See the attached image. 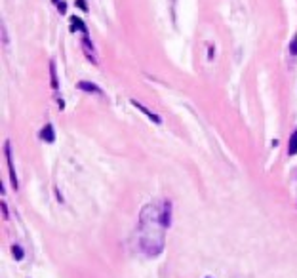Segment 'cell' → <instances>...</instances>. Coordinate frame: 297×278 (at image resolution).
Here are the masks:
<instances>
[{"label":"cell","mask_w":297,"mask_h":278,"mask_svg":"<svg viewBox=\"0 0 297 278\" xmlns=\"http://www.w3.org/2000/svg\"><path fill=\"white\" fill-rule=\"evenodd\" d=\"M6 154H8V164H10V175H12V185L14 189H17V177H15L14 172V160H12V145L6 143Z\"/></svg>","instance_id":"1"},{"label":"cell","mask_w":297,"mask_h":278,"mask_svg":"<svg viewBox=\"0 0 297 278\" xmlns=\"http://www.w3.org/2000/svg\"><path fill=\"white\" fill-rule=\"evenodd\" d=\"M206 278H212V276H206Z\"/></svg>","instance_id":"11"},{"label":"cell","mask_w":297,"mask_h":278,"mask_svg":"<svg viewBox=\"0 0 297 278\" xmlns=\"http://www.w3.org/2000/svg\"><path fill=\"white\" fill-rule=\"evenodd\" d=\"M76 4H78V6L82 8L84 12H88V6H86V4H84V0H76Z\"/></svg>","instance_id":"10"},{"label":"cell","mask_w":297,"mask_h":278,"mask_svg":"<svg viewBox=\"0 0 297 278\" xmlns=\"http://www.w3.org/2000/svg\"><path fill=\"white\" fill-rule=\"evenodd\" d=\"M288 153H290V156L297 154V130L293 133H291V137H290V149H288Z\"/></svg>","instance_id":"5"},{"label":"cell","mask_w":297,"mask_h":278,"mask_svg":"<svg viewBox=\"0 0 297 278\" xmlns=\"http://www.w3.org/2000/svg\"><path fill=\"white\" fill-rule=\"evenodd\" d=\"M40 137L44 139V141H48V143H52L54 139H56V135H54V126L52 124H48L44 130L40 132Z\"/></svg>","instance_id":"2"},{"label":"cell","mask_w":297,"mask_h":278,"mask_svg":"<svg viewBox=\"0 0 297 278\" xmlns=\"http://www.w3.org/2000/svg\"><path fill=\"white\" fill-rule=\"evenodd\" d=\"M131 105H135V107H138L139 111H143V112H145V114H149V117H151V119L154 120V122H156V124H160V119H158V117H156V114H152V112L149 111V109H147V107H143V105H141V103H138V101H133V99H131Z\"/></svg>","instance_id":"4"},{"label":"cell","mask_w":297,"mask_h":278,"mask_svg":"<svg viewBox=\"0 0 297 278\" xmlns=\"http://www.w3.org/2000/svg\"><path fill=\"white\" fill-rule=\"evenodd\" d=\"M78 88L84 91H94V94H101V90L97 88L96 84H92V82H78Z\"/></svg>","instance_id":"3"},{"label":"cell","mask_w":297,"mask_h":278,"mask_svg":"<svg viewBox=\"0 0 297 278\" xmlns=\"http://www.w3.org/2000/svg\"><path fill=\"white\" fill-rule=\"evenodd\" d=\"M291 54H293V56H297V36L293 38V40H291Z\"/></svg>","instance_id":"9"},{"label":"cell","mask_w":297,"mask_h":278,"mask_svg":"<svg viewBox=\"0 0 297 278\" xmlns=\"http://www.w3.org/2000/svg\"><path fill=\"white\" fill-rule=\"evenodd\" d=\"M71 29H73V31H75V29H80L82 33H88L86 25H84V23L80 19H78V17H73V19H71Z\"/></svg>","instance_id":"6"},{"label":"cell","mask_w":297,"mask_h":278,"mask_svg":"<svg viewBox=\"0 0 297 278\" xmlns=\"http://www.w3.org/2000/svg\"><path fill=\"white\" fill-rule=\"evenodd\" d=\"M12 250H14V253H15V259L19 261V259L23 258V251H21V248L19 246H12Z\"/></svg>","instance_id":"8"},{"label":"cell","mask_w":297,"mask_h":278,"mask_svg":"<svg viewBox=\"0 0 297 278\" xmlns=\"http://www.w3.org/2000/svg\"><path fill=\"white\" fill-rule=\"evenodd\" d=\"M54 4L59 8V14H65V12H67V4H65V0H54Z\"/></svg>","instance_id":"7"}]
</instances>
